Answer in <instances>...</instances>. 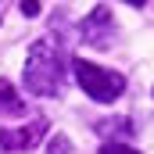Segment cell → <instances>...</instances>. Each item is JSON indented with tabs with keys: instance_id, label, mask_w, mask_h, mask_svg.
I'll use <instances>...</instances> for the list:
<instances>
[{
	"instance_id": "7",
	"label": "cell",
	"mask_w": 154,
	"mask_h": 154,
	"mask_svg": "<svg viewBox=\"0 0 154 154\" xmlns=\"http://www.w3.org/2000/svg\"><path fill=\"white\" fill-rule=\"evenodd\" d=\"M47 154H72V143H68V136H54V140L47 143Z\"/></svg>"
},
{
	"instance_id": "9",
	"label": "cell",
	"mask_w": 154,
	"mask_h": 154,
	"mask_svg": "<svg viewBox=\"0 0 154 154\" xmlns=\"http://www.w3.org/2000/svg\"><path fill=\"white\" fill-rule=\"evenodd\" d=\"M22 14H39V0H22Z\"/></svg>"
},
{
	"instance_id": "2",
	"label": "cell",
	"mask_w": 154,
	"mask_h": 154,
	"mask_svg": "<svg viewBox=\"0 0 154 154\" xmlns=\"http://www.w3.org/2000/svg\"><path fill=\"white\" fill-rule=\"evenodd\" d=\"M72 72H75V82L82 86V93H90V97L100 100V104L118 100L122 90H125V79L118 75V72L100 68V65H93V61H82V57L72 61Z\"/></svg>"
},
{
	"instance_id": "1",
	"label": "cell",
	"mask_w": 154,
	"mask_h": 154,
	"mask_svg": "<svg viewBox=\"0 0 154 154\" xmlns=\"http://www.w3.org/2000/svg\"><path fill=\"white\" fill-rule=\"evenodd\" d=\"M61 86H65V57L57 43L36 39L25 57V90L36 97H57Z\"/></svg>"
},
{
	"instance_id": "10",
	"label": "cell",
	"mask_w": 154,
	"mask_h": 154,
	"mask_svg": "<svg viewBox=\"0 0 154 154\" xmlns=\"http://www.w3.org/2000/svg\"><path fill=\"white\" fill-rule=\"evenodd\" d=\"M125 4H133V7H143V4H151V0H125Z\"/></svg>"
},
{
	"instance_id": "6",
	"label": "cell",
	"mask_w": 154,
	"mask_h": 154,
	"mask_svg": "<svg viewBox=\"0 0 154 154\" xmlns=\"http://www.w3.org/2000/svg\"><path fill=\"white\" fill-rule=\"evenodd\" d=\"M97 133H100V136H111V133L129 136V133H133V125H129V118H104V122H97Z\"/></svg>"
},
{
	"instance_id": "8",
	"label": "cell",
	"mask_w": 154,
	"mask_h": 154,
	"mask_svg": "<svg viewBox=\"0 0 154 154\" xmlns=\"http://www.w3.org/2000/svg\"><path fill=\"white\" fill-rule=\"evenodd\" d=\"M100 154H140V151H133V147H125V143H104Z\"/></svg>"
},
{
	"instance_id": "4",
	"label": "cell",
	"mask_w": 154,
	"mask_h": 154,
	"mask_svg": "<svg viewBox=\"0 0 154 154\" xmlns=\"http://www.w3.org/2000/svg\"><path fill=\"white\" fill-rule=\"evenodd\" d=\"M43 133H47V122H43V118L22 125V129H0V147H4V151H32Z\"/></svg>"
},
{
	"instance_id": "5",
	"label": "cell",
	"mask_w": 154,
	"mask_h": 154,
	"mask_svg": "<svg viewBox=\"0 0 154 154\" xmlns=\"http://www.w3.org/2000/svg\"><path fill=\"white\" fill-rule=\"evenodd\" d=\"M18 115H25V100L18 97V90L7 79H0V118H18Z\"/></svg>"
},
{
	"instance_id": "3",
	"label": "cell",
	"mask_w": 154,
	"mask_h": 154,
	"mask_svg": "<svg viewBox=\"0 0 154 154\" xmlns=\"http://www.w3.org/2000/svg\"><path fill=\"white\" fill-rule=\"evenodd\" d=\"M79 36L82 43H90V47H108L111 36H115V18H111V7H93L86 18H82V25H79Z\"/></svg>"
}]
</instances>
